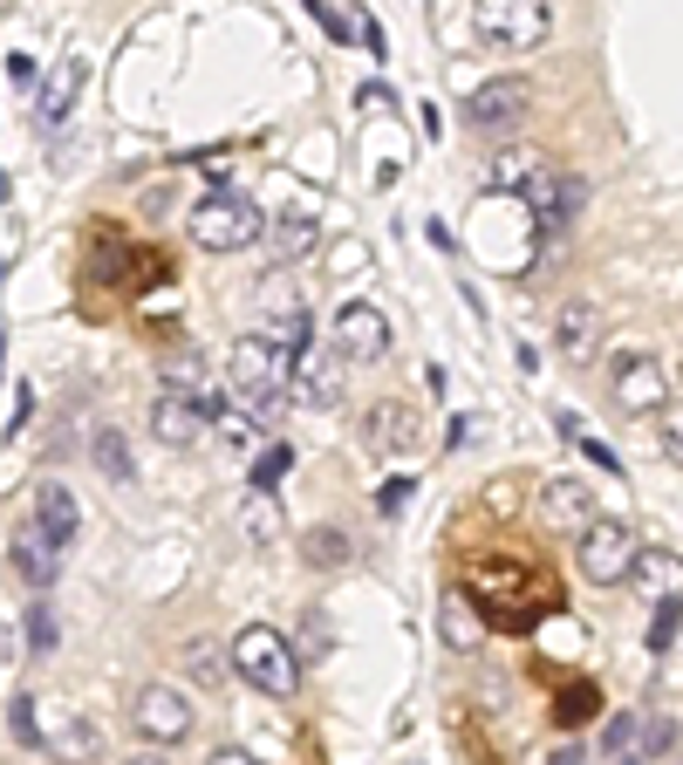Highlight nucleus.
Listing matches in <instances>:
<instances>
[{"instance_id":"obj_20","label":"nucleus","mask_w":683,"mask_h":765,"mask_svg":"<svg viewBox=\"0 0 683 765\" xmlns=\"http://www.w3.org/2000/svg\"><path fill=\"white\" fill-rule=\"evenodd\" d=\"M41 752H56L62 765H96V752H103V738H96V725L89 718H62L56 725H41Z\"/></svg>"},{"instance_id":"obj_1","label":"nucleus","mask_w":683,"mask_h":765,"mask_svg":"<svg viewBox=\"0 0 683 765\" xmlns=\"http://www.w3.org/2000/svg\"><path fill=\"white\" fill-rule=\"evenodd\" d=\"M459 595L499 635H526V629H540L553 608H568L553 568H540V560H526V554H465L459 560Z\"/></svg>"},{"instance_id":"obj_13","label":"nucleus","mask_w":683,"mask_h":765,"mask_svg":"<svg viewBox=\"0 0 683 765\" xmlns=\"http://www.w3.org/2000/svg\"><path fill=\"white\" fill-rule=\"evenodd\" d=\"M540 520H547V533H588L601 513H595V493L581 486V478H547L540 486Z\"/></svg>"},{"instance_id":"obj_4","label":"nucleus","mask_w":683,"mask_h":765,"mask_svg":"<svg viewBox=\"0 0 683 765\" xmlns=\"http://www.w3.org/2000/svg\"><path fill=\"white\" fill-rule=\"evenodd\" d=\"M288 363L267 336H240L233 355H225V376H233V390L253 403V411H281V390H288Z\"/></svg>"},{"instance_id":"obj_38","label":"nucleus","mask_w":683,"mask_h":765,"mask_svg":"<svg viewBox=\"0 0 683 765\" xmlns=\"http://www.w3.org/2000/svg\"><path fill=\"white\" fill-rule=\"evenodd\" d=\"M676 629H683V608H656V622H649V649H670V643H676Z\"/></svg>"},{"instance_id":"obj_21","label":"nucleus","mask_w":683,"mask_h":765,"mask_svg":"<svg viewBox=\"0 0 683 765\" xmlns=\"http://www.w3.org/2000/svg\"><path fill=\"white\" fill-rule=\"evenodd\" d=\"M288 382L301 390V403H315V411H328V403H342V369L328 363V355H315V349H301V355H294Z\"/></svg>"},{"instance_id":"obj_26","label":"nucleus","mask_w":683,"mask_h":765,"mask_svg":"<svg viewBox=\"0 0 683 765\" xmlns=\"http://www.w3.org/2000/svg\"><path fill=\"white\" fill-rule=\"evenodd\" d=\"M315 246H321V226L308 212L281 219V233H273V253H281V260H301V253H315Z\"/></svg>"},{"instance_id":"obj_39","label":"nucleus","mask_w":683,"mask_h":765,"mask_svg":"<svg viewBox=\"0 0 683 765\" xmlns=\"http://www.w3.org/2000/svg\"><path fill=\"white\" fill-rule=\"evenodd\" d=\"M676 745V725L670 718H643V752L656 758V752H670Z\"/></svg>"},{"instance_id":"obj_43","label":"nucleus","mask_w":683,"mask_h":765,"mask_svg":"<svg viewBox=\"0 0 683 765\" xmlns=\"http://www.w3.org/2000/svg\"><path fill=\"white\" fill-rule=\"evenodd\" d=\"M8 75L14 83H35V56H8Z\"/></svg>"},{"instance_id":"obj_17","label":"nucleus","mask_w":683,"mask_h":765,"mask_svg":"<svg viewBox=\"0 0 683 765\" xmlns=\"http://www.w3.org/2000/svg\"><path fill=\"white\" fill-rule=\"evenodd\" d=\"M601 342V308L595 301H561V315H553V349L568 355V363H588Z\"/></svg>"},{"instance_id":"obj_3","label":"nucleus","mask_w":683,"mask_h":765,"mask_svg":"<svg viewBox=\"0 0 683 765\" xmlns=\"http://www.w3.org/2000/svg\"><path fill=\"white\" fill-rule=\"evenodd\" d=\"M89 280H103V288H117V294H150V288H164V280H171V253L150 246V240L110 233V240H96V253H89Z\"/></svg>"},{"instance_id":"obj_2","label":"nucleus","mask_w":683,"mask_h":765,"mask_svg":"<svg viewBox=\"0 0 683 765\" xmlns=\"http://www.w3.org/2000/svg\"><path fill=\"white\" fill-rule=\"evenodd\" d=\"M225 663L240 670V683H253L260 697H294L301 691V656L281 629H267V622H246L233 635V649H225Z\"/></svg>"},{"instance_id":"obj_41","label":"nucleus","mask_w":683,"mask_h":765,"mask_svg":"<svg viewBox=\"0 0 683 765\" xmlns=\"http://www.w3.org/2000/svg\"><path fill=\"white\" fill-rule=\"evenodd\" d=\"M321 643H328V622H321V608H308V629H301V663H308V656H321Z\"/></svg>"},{"instance_id":"obj_6","label":"nucleus","mask_w":683,"mask_h":765,"mask_svg":"<svg viewBox=\"0 0 683 765\" xmlns=\"http://www.w3.org/2000/svg\"><path fill=\"white\" fill-rule=\"evenodd\" d=\"M636 526L629 520H595L588 533H581V574L595 581V588H615V581H629V568H636Z\"/></svg>"},{"instance_id":"obj_11","label":"nucleus","mask_w":683,"mask_h":765,"mask_svg":"<svg viewBox=\"0 0 683 765\" xmlns=\"http://www.w3.org/2000/svg\"><path fill=\"white\" fill-rule=\"evenodd\" d=\"M336 355H349V363H383L390 355V315L369 308V301H349V308H336Z\"/></svg>"},{"instance_id":"obj_33","label":"nucleus","mask_w":683,"mask_h":765,"mask_svg":"<svg viewBox=\"0 0 683 765\" xmlns=\"http://www.w3.org/2000/svg\"><path fill=\"white\" fill-rule=\"evenodd\" d=\"M656 445H663L670 465H683V403H663V411H656Z\"/></svg>"},{"instance_id":"obj_19","label":"nucleus","mask_w":683,"mask_h":765,"mask_svg":"<svg viewBox=\"0 0 683 765\" xmlns=\"http://www.w3.org/2000/svg\"><path fill=\"white\" fill-rule=\"evenodd\" d=\"M150 438H158V445H198V438H206V411H198V403L192 397H158V403H150Z\"/></svg>"},{"instance_id":"obj_29","label":"nucleus","mask_w":683,"mask_h":765,"mask_svg":"<svg viewBox=\"0 0 683 765\" xmlns=\"http://www.w3.org/2000/svg\"><path fill=\"white\" fill-rule=\"evenodd\" d=\"M89 458H96V472H103V478H131V472H137L117 430H96V438H89Z\"/></svg>"},{"instance_id":"obj_36","label":"nucleus","mask_w":683,"mask_h":765,"mask_svg":"<svg viewBox=\"0 0 683 765\" xmlns=\"http://www.w3.org/2000/svg\"><path fill=\"white\" fill-rule=\"evenodd\" d=\"M561 430H568V438H574V445H581V451H588V458H601V472H622V458H615V451H609V445H601V438H588V430H581V424H574V417H568V411H561Z\"/></svg>"},{"instance_id":"obj_7","label":"nucleus","mask_w":683,"mask_h":765,"mask_svg":"<svg viewBox=\"0 0 683 765\" xmlns=\"http://www.w3.org/2000/svg\"><path fill=\"white\" fill-rule=\"evenodd\" d=\"M472 28H478V41H492V48H540L547 28H553V14L540 8V0H499V8L472 14Z\"/></svg>"},{"instance_id":"obj_44","label":"nucleus","mask_w":683,"mask_h":765,"mask_svg":"<svg viewBox=\"0 0 683 765\" xmlns=\"http://www.w3.org/2000/svg\"><path fill=\"white\" fill-rule=\"evenodd\" d=\"M206 765H253V758H246V752H240V745H219V752H212V758H206Z\"/></svg>"},{"instance_id":"obj_47","label":"nucleus","mask_w":683,"mask_h":765,"mask_svg":"<svg viewBox=\"0 0 683 765\" xmlns=\"http://www.w3.org/2000/svg\"><path fill=\"white\" fill-rule=\"evenodd\" d=\"M615 765H656V758H649V752H629V758H615Z\"/></svg>"},{"instance_id":"obj_25","label":"nucleus","mask_w":683,"mask_h":765,"mask_svg":"<svg viewBox=\"0 0 683 765\" xmlns=\"http://www.w3.org/2000/svg\"><path fill=\"white\" fill-rule=\"evenodd\" d=\"M301 560H308V568H349V560H356V541H349L342 526H308L301 533Z\"/></svg>"},{"instance_id":"obj_35","label":"nucleus","mask_w":683,"mask_h":765,"mask_svg":"<svg viewBox=\"0 0 683 765\" xmlns=\"http://www.w3.org/2000/svg\"><path fill=\"white\" fill-rule=\"evenodd\" d=\"M411 499H417V478H383V486H376V513H383V520H397Z\"/></svg>"},{"instance_id":"obj_24","label":"nucleus","mask_w":683,"mask_h":765,"mask_svg":"<svg viewBox=\"0 0 683 765\" xmlns=\"http://www.w3.org/2000/svg\"><path fill=\"white\" fill-rule=\"evenodd\" d=\"M588 718H601V683L568 677L561 691H553V725H561V731H581Z\"/></svg>"},{"instance_id":"obj_10","label":"nucleus","mask_w":683,"mask_h":765,"mask_svg":"<svg viewBox=\"0 0 683 765\" xmlns=\"http://www.w3.org/2000/svg\"><path fill=\"white\" fill-rule=\"evenodd\" d=\"M609 397H615V411H629V417H656V411H663V403H670L663 363H656V355H615Z\"/></svg>"},{"instance_id":"obj_40","label":"nucleus","mask_w":683,"mask_h":765,"mask_svg":"<svg viewBox=\"0 0 683 765\" xmlns=\"http://www.w3.org/2000/svg\"><path fill=\"white\" fill-rule=\"evenodd\" d=\"M315 21H321V35H328V41H356V21H349L342 8H315Z\"/></svg>"},{"instance_id":"obj_42","label":"nucleus","mask_w":683,"mask_h":765,"mask_svg":"<svg viewBox=\"0 0 683 765\" xmlns=\"http://www.w3.org/2000/svg\"><path fill=\"white\" fill-rule=\"evenodd\" d=\"M246 526H253V533H260V541H267V533H273V513H267V499H253V506H246Z\"/></svg>"},{"instance_id":"obj_46","label":"nucleus","mask_w":683,"mask_h":765,"mask_svg":"<svg viewBox=\"0 0 683 765\" xmlns=\"http://www.w3.org/2000/svg\"><path fill=\"white\" fill-rule=\"evenodd\" d=\"M8 198H14V178H8V171H0V206H8Z\"/></svg>"},{"instance_id":"obj_30","label":"nucleus","mask_w":683,"mask_h":765,"mask_svg":"<svg viewBox=\"0 0 683 765\" xmlns=\"http://www.w3.org/2000/svg\"><path fill=\"white\" fill-rule=\"evenodd\" d=\"M288 465H294V451L288 445H267L260 458H253V493H273L288 478Z\"/></svg>"},{"instance_id":"obj_15","label":"nucleus","mask_w":683,"mask_h":765,"mask_svg":"<svg viewBox=\"0 0 683 765\" xmlns=\"http://www.w3.org/2000/svg\"><path fill=\"white\" fill-rule=\"evenodd\" d=\"M486 616H478V608L459 595V588H444L438 595V643L451 649V656H478V649H486Z\"/></svg>"},{"instance_id":"obj_32","label":"nucleus","mask_w":683,"mask_h":765,"mask_svg":"<svg viewBox=\"0 0 683 765\" xmlns=\"http://www.w3.org/2000/svg\"><path fill=\"white\" fill-rule=\"evenodd\" d=\"M8 731L21 738V745H41V704H35L28 691H21V697L8 704Z\"/></svg>"},{"instance_id":"obj_27","label":"nucleus","mask_w":683,"mask_h":765,"mask_svg":"<svg viewBox=\"0 0 683 765\" xmlns=\"http://www.w3.org/2000/svg\"><path fill=\"white\" fill-rule=\"evenodd\" d=\"M534 171H547V158H534V150H505V158H492V185L526 192V185H534Z\"/></svg>"},{"instance_id":"obj_18","label":"nucleus","mask_w":683,"mask_h":765,"mask_svg":"<svg viewBox=\"0 0 683 765\" xmlns=\"http://www.w3.org/2000/svg\"><path fill=\"white\" fill-rule=\"evenodd\" d=\"M363 438H369V451H417L424 424H417V411H411V403H369Z\"/></svg>"},{"instance_id":"obj_9","label":"nucleus","mask_w":683,"mask_h":765,"mask_svg":"<svg viewBox=\"0 0 683 765\" xmlns=\"http://www.w3.org/2000/svg\"><path fill=\"white\" fill-rule=\"evenodd\" d=\"M534 110V83L526 75H492L465 96V123L472 131H513V123Z\"/></svg>"},{"instance_id":"obj_23","label":"nucleus","mask_w":683,"mask_h":765,"mask_svg":"<svg viewBox=\"0 0 683 765\" xmlns=\"http://www.w3.org/2000/svg\"><path fill=\"white\" fill-rule=\"evenodd\" d=\"M83 83H89V62H62L56 75H48V83H41V96H35V104H41V123H48V131H56V123L75 110V96H83Z\"/></svg>"},{"instance_id":"obj_28","label":"nucleus","mask_w":683,"mask_h":765,"mask_svg":"<svg viewBox=\"0 0 683 765\" xmlns=\"http://www.w3.org/2000/svg\"><path fill=\"white\" fill-rule=\"evenodd\" d=\"M601 752H609V758L643 752V718H636V711H615V718L601 725Z\"/></svg>"},{"instance_id":"obj_5","label":"nucleus","mask_w":683,"mask_h":765,"mask_svg":"<svg viewBox=\"0 0 683 765\" xmlns=\"http://www.w3.org/2000/svg\"><path fill=\"white\" fill-rule=\"evenodd\" d=\"M260 233H267L260 206H246V198H233V192H219V198H206V206L192 212V240L206 246V253H240V246H253Z\"/></svg>"},{"instance_id":"obj_12","label":"nucleus","mask_w":683,"mask_h":765,"mask_svg":"<svg viewBox=\"0 0 683 765\" xmlns=\"http://www.w3.org/2000/svg\"><path fill=\"white\" fill-rule=\"evenodd\" d=\"M526 206L540 212V226H553V233H561V226H574L581 219V206H588V185H581L574 171H534V185H526Z\"/></svg>"},{"instance_id":"obj_34","label":"nucleus","mask_w":683,"mask_h":765,"mask_svg":"<svg viewBox=\"0 0 683 765\" xmlns=\"http://www.w3.org/2000/svg\"><path fill=\"white\" fill-rule=\"evenodd\" d=\"M212 424H219V438H233V451H253V445H260V424H253V417H240L233 403H225V411H219Z\"/></svg>"},{"instance_id":"obj_45","label":"nucleus","mask_w":683,"mask_h":765,"mask_svg":"<svg viewBox=\"0 0 683 765\" xmlns=\"http://www.w3.org/2000/svg\"><path fill=\"white\" fill-rule=\"evenodd\" d=\"M547 765H581V745H561V752H553Z\"/></svg>"},{"instance_id":"obj_48","label":"nucleus","mask_w":683,"mask_h":765,"mask_svg":"<svg viewBox=\"0 0 683 765\" xmlns=\"http://www.w3.org/2000/svg\"><path fill=\"white\" fill-rule=\"evenodd\" d=\"M123 765H164V758H158V752H144V758H123Z\"/></svg>"},{"instance_id":"obj_37","label":"nucleus","mask_w":683,"mask_h":765,"mask_svg":"<svg viewBox=\"0 0 683 765\" xmlns=\"http://www.w3.org/2000/svg\"><path fill=\"white\" fill-rule=\"evenodd\" d=\"M225 670H233V663H219V649H206V643L192 649V677L206 683V691H219V677H225Z\"/></svg>"},{"instance_id":"obj_16","label":"nucleus","mask_w":683,"mask_h":765,"mask_svg":"<svg viewBox=\"0 0 683 765\" xmlns=\"http://www.w3.org/2000/svg\"><path fill=\"white\" fill-rule=\"evenodd\" d=\"M8 568L41 595V588H56V574H62V547L48 541L41 526H21V533H14V547H8Z\"/></svg>"},{"instance_id":"obj_31","label":"nucleus","mask_w":683,"mask_h":765,"mask_svg":"<svg viewBox=\"0 0 683 765\" xmlns=\"http://www.w3.org/2000/svg\"><path fill=\"white\" fill-rule=\"evenodd\" d=\"M56 643H62L56 608H48V602H35V608H28V649H35V656H56Z\"/></svg>"},{"instance_id":"obj_8","label":"nucleus","mask_w":683,"mask_h":765,"mask_svg":"<svg viewBox=\"0 0 683 765\" xmlns=\"http://www.w3.org/2000/svg\"><path fill=\"white\" fill-rule=\"evenodd\" d=\"M131 725L150 738V745H179V738H192V697L179 691V683H144L137 704H131Z\"/></svg>"},{"instance_id":"obj_14","label":"nucleus","mask_w":683,"mask_h":765,"mask_svg":"<svg viewBox=\"0 0 683 765\" xmlns=\"http://www.w3.org/2000/svg\"><path fill=\"white\" fill-rule=\"evenodd\" d=\"M629 581H636L643 602H656V608H683V554H670V547H643L636 568H629Z\"/></svg>"},{"instance_id":"obj_22","label":"nucleus","mask_w":683,"mask_h":765,"mask_svg":"<svg viewBox=\"0 0 683 765\" xmlns=\"http://www.w3.org/2000/svg\"><path fill=\"white\" fill-rule=\"evenodd\" d=\"M35 526H41L56 547H69L75 526H83V506H75V493H69V486H41V493H35Z\"/></svg>"}]
</instances>
